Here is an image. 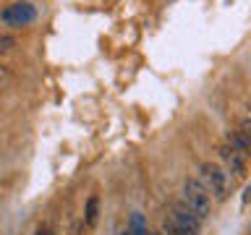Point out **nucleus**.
<instances>
[{
  "label": "nucleus",
  "instance_id": "f257e3e1",
  "mask_svg": "<svg viewBox=\"0 0 251 235\" xmlns=\"http://www.w3.org/2000/svg\"><path fill=\"white\" fill-rule=\"evenodd\" d=\"M201 180H204V188L209 191V196H215L217 201H225L227 199V193H230V175L225 172L223 164H217V162H204L201 167Z\"/></svg>",
  "mask_w": 251,
  "mask_h": 235
},
{
  "label": "nucleus",
  "instance_id": "f03ea898",
  "mask_svg": "<svg viewBox=\"0 0 251 235\" xmlns=\"http://www.w3.org/2000/svg\"><path fill=\"white\" fill-rule=\"evenodd\" d=\"M183 201L194 209V214L199 219L212 214V196H209V191L196 178H186V183H183Z\"/></svg>",
  "mask_w": 251,
  "mask_h": 235
},
{
  "label": "nucleus",
  "instance_id": "7ed1b4c3",
  "mask_svg": "<svg viewBox=\"0 0 251 235\" xmlns=\"http://www.w3.org/2000/svg\"><path fill=\"white\" fill-rule=\"evenodd\" d=\"M168 219L176 225V230L180 235H199L201 233V219L194 214V209L188 207L186 201H173Z\"/></svg>",
  "mask_w": 251,
  "mask_h": 235
},
{
  "label": "nucleus",
  "instance_id": "20e7f679",
  "mask_svg": "<svg viewBox=\"0 0 251 235\" xmlns=\"http://www.w3.org/2000/svg\"><path fill=\"white\" fill-rule=\"evenodd\" d=\"M34 19H37V8L31 3H26V0H19V3L5 5L3 13H0V21H3L5 26H13V29L29 26Z\"/></svg>",
  "mask_w": 251,
  "mask_h": 235
},
{
  "label": "nucleus",
  "instance_id": "39448f33",
  "mask_svg": "<svg viewBox=\"0 0 251 235\" xmlns=\"http://www.w3.org/2000/svg\"><path fill=\"white\" fill-rule=\"evenodd\" d=\"M220 157H223V164H225V172H233L235 178H246V157L238 154L230 144H223L220 146Z\"/></svg>",
  "mask_w": 251,
  "mask_h": 235
},
{
  "label": "nucleus",
  "instance_id": "423d86ee",
  "mask_svg": "<svg viewBox=\"0 0 251 235\" xmlns=\"http://www.w3.org/2000/svg\"><path fill=\"white\" fill-rule=\"evenodd\" d=\"M225 144H230L238 154L243 157H251V139H246L238 128H233V131H227V141Z\"/></svg>",
  "mask_w": 251,
  "mask_h": 235
},
{
  "label": "nucleus",
  "instance_id": "0eeeda50",
  "mask_svg": "<svg viewBox=\"0 0 251 235\" xmlns=\"http://www.w3.org/2000/svg\"><path fill=\"white\" fill-rule=\"evenodd\" d=\"M97 217H100V199L97 196H89V199H86V207H84V222L89 227H94L97 225Z\"/></svg>",
  "mask_w": 251,
  "mask_h": 235
},
{
  "label": "nucleus",
  "instance_id": "6e6552de",
  "mask_svg": "<svg viewBox=\"0 0 251 235\" xmlns=\"http://www.w3.org/2000/svg\"><path fill=\"white\" fill-rule=\"evenodd\" d=\"M16 47V39L11 37V34H0V55L3 52H11Z\"/></svg>",
  "mask_w": 251,
  "mask_h": 235
},
{
  "label": "nucleus",
  "instance_id": "1a4fd4ad",
  "mask_svg": "<svg viewBox=\"0 0 251 235\" xmlns=\"http://www.w3.org/2000/svg\"><path fill=\"white\" fill-rule=\"evenodd\" d=\"M238 131H241L246 139H251V115H243V118H238Z\"/></svg>",
  "mask_w": 251,
  "mask_h": 235
},
{
  "label": "nucleus",
  "instance_id": "9d476101",
  "mask_svg": "<svg viewBox=\"0 0 251 235\" xmlns=\"http://www.w3.org/2000/svg\"><path fill=\"white\" fill-rule=\"evenodd\" d=\"M34 235H52V230H50V227H47V225H42V227H39V230H37Z\"/></svg>",
  "mask_w": 251,
  "mask_h": 235
},
{
  "label": "nucleus",
  "instance_id": "9b49d317",
  "mask_svg": "<svg viewBox=\"0 0 251 235\" xmlns=\"http://www.w3.org/2000/svg\"><path fill=\"white\" fill-rule=\"evenodd\" d=\"M133 235H149V233H147V227H144V230H136Z\"/></svg>",
  "mask_w": 251,
  "mask_h": 235
},
{
  "label": "nucleus",
  "instance_id": "f8f14e48",
  "mask_svg": "<svg viewBox=\"0 0 251 235\" xmlns=\"http://www.w3.org/2000/svg\"><path fill=\"white\" fill-rule=\"evenodd\" d=\"M3 78H5V70H3V68H0V84H3Z\"/></svg>",
  "mask_w": 251,
  "mask_h": 235
},
{
  "label": "nucleus",
  "instance_id": "ddd939ff",
  "mask_svg": "<svg viewBox=\"0 0 251 235\" xmlns=\"http://www.w3.org/2000/svg\"><path fill=\"white\" fill-rule=\"evenodd\" d=\"M249 110H251V105H249Z\"/></svg>",
  "mask_w": 251,
  "mask_h": 235
},
{
  "label": "nucleus",
  "instance_id": "4468645a",
  "mask_svg": "<svg viewBox=\"0 0 251 235\" xmlns=\"http://www.w3.org/2000/svg\"><path fill=\"white\" fill-rule=\"evenodd\" d=\"M160 235H162V233H160Z\"/></svg>",
  "mask_w": 251,
  "mask_h": 235
}]
</instances>
